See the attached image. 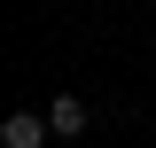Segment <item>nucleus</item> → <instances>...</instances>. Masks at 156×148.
<instances>
[{"mask_svg": "<svg viewBox=\"0 0 156 148\" xmlns=\"http://www.w3.org/2000/svg\"><path fill=\"white\" fill-rule=\"evenodd\" d=\"M47 125H55L62 140H78V132L94 125V109H86V101H78V93H55V101H47Z\"/></svg>", "mask_w": 156, "mask_h": 148, "instance_id": "obj_2", "label": "nucleus"}, {"mask_svg": "<svg viewBox=\"0 0 156 148\" xmlns=\"http://www.w3.org/2000/svg\"><path fill=\"white\" fill-rule=\"evenodd\" d=\"M47 109H16V117H0V148H47Z\"/></svg>", "mask_w": 156, "mask_h": 148, "instance_id": "obj_1", "label": "nucleus"}]
</instances>
